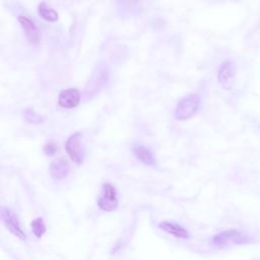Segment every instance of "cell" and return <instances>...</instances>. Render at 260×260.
<instances>
[{
	"label": "cell",
	"mask_w": 260,
	"mask_h": 260,
	"mask_svg": "<svg viewBox=\"0 0 260 260\" xmlns=\"http://www.w3.org/2000/svg\"><path fill=\"white\" fill-rule=\"evenodd\" d=\"M213 245L217 247H226L231 245H244L248 244L252 241V239L242 233L241 231L231 229V230H225L222 231L216 235H214L211 239Z\"/></svg>",
	"instance_id": "cell-1"
},
{
	"label": "cell",
	"mask_w": 260,
	"mask_h": 260,
	"mask_svg": "<svg viewBox=\"0 0 260 260\" xmlns=\"http://www.w3.org/2000/svg\"><path fill=\"white\" fill-rule=\"evenodd\" d=\"M201 104L200 96L197 93H190L179 101L175 110L177 120L183 121L191 118L196 114Z\"/></svg>",
	"instance_id": "cell-2"
},
{
	"label": "cell",
	"mask_w": 260,
	"mask_h": 260,
	"mask_svg": "<svg viewBox=\"0 0 260 260\" xmlns=\"http://www.w3.org/2000/svg\"><path fill=\"white\" fill-rule=\"evenodd\" d=\"M96 204L101 210L106 212H113L117 209L119 205L118 192L112 184H103L102 190L96 200Z\"/></svg>",
	"instance_id": "cell-3"
},
{
	"label": "cell",
	"mask_w": 260,
	"mask_h": 260,
	"mask_svg": "<svg viewBox=\"0 0 260 260\" xmlns=\"http://www.w3.org/2000/svg\"><path fill=\"white\" fill-rule=\"evenodd\" d=\"M1 218L2 221L4 223V225L6 226V229L17 239L21 240V241H26L27 237L25 232L23 231V229L21 228L19 218L17 216V214L11 210L8 207H2L1 208Z\"/></svg>",
	"instance_id": "cell-4"
},
{
	"label": "cell",
	"mask_w": 260,
	"mask_h": 260,
	"mask_svg": "<svg viewBox=\"0 0 260 260\" xmlns=\"http://www.w3.org/2000/svg\"><path fill=\"white\" fill-rule=\"evenodd\" d=\"M65 149L70 159L76 164L81 165L84 160V147L82 144V135L76 132L68 137L65 143Z\"/></svg>",
	"instance_id": "cell-5"
},
{
	"label": "cell",
	"mask_w": 260,
	"mask_h": 260,
	"mask_svg": "<svg viewBox=\"0 0 260 260\" xmlns=\"http://www.w3.org/2000/svg\"><path fill=\"white\" fill-rule=\"evenodd\" d=\"M236 71L237 67L233 61L225 60L220 64L217 72V79L222 88L231 90L234 87L236 80Z\"/></svg>",
	"instance_id": "cell-6"
},
{
	"label": "cell",
	"mask_w": 260,
	"mask_h": 260,
	"mask_svg": "<svg viewBox=\"0 0 260 260\" xmlns=\"http://www.w3.org/2000/svg\"><path fill=\"white\" fill-rule=\"evenodd\" d=\"M80 92L76 88H67L62 90L58 96V104L62 108L72 109L79 105Z\"/></svg>",
	"instance_id": "cell-7"
},
{
	"label": "cell",
	"mask_w": 260,
	"mask_h": 260,
	"mask_svg": "<svg viewBox=\"0 0 260 260\" xmlns=\"http://www.w3.org/2000/svg\"><path fill=\"white\" fill-rule=\"evenodd\" d=\"M49 171L53 179L57 181H62L69 175L70 166L66 159L56 158L50 164Z\"/></svg>",
	"instance_id": "cell-8"
},
{
	"label": "cell",
	"mask_w": 260,
	"mask_h": 260,
	"mask_svg": "<svg viewBox=\"0 0 260 260\" xmlns=\"http://www.w3.org/2000/svg\"><path fill=\"white\" fill-rule=\"evenodd\" d=\"M18 21L21 25V28L24 32L26 40L30 44H38L39 40H40V34H39L38 27L35 24V22L31 19H29L28 17L23 16V15L18 16Z\"/></svg>",
	"instance_id": "cell-9"
},
{
	"label": "cell",
	"mask_w": 260,
	"mask_h": 260,
	"mask_svg": "<svg viewBox=\"0 0 260 260\" xmlns=\"http://www.w3.org/2000/svg\"><path fill=\"white\" fill-rule=\"evenodd\" d=\"M158 228L161 231H164L165 233H167V234H169V235H171L175 238H178V239L187 240V239L190 238L189 232L185 228H183L182 225H180L178 223H175V222L164 220V221L159 222Z\"/></svg>",
	"instance_id": "cell-10"
},
{
	"label": "cell",
	"mask_w": 260,
	"mask_h": 260,
	"mask_svg": "<svg viewBox=\"0 0 260 260\" xmlns=\"http://www.w3.org/2000/svg\"><path fill=\"white\" fill-rule=\"evenodd\" d=\"M132 150L135 157L138 160H140L143 165L149 167H153L156 165V158L149 148L143 145H135Z\"/></svg>",
	"instance_id": "cell-11"
},
{
	"label": "cell",
	"mask_w": 260,
	"mask_h": 260,
	"mask_svg": "<svg viewBox=\"0 0 260 260\" xmlns=\"http://www.w3.org/2000/svg\"><path fill=\"white\" fill-rule=\"evenodd\" d=\"M38 12L39 15L45 19L46 21H50V22H55L58 20V13L56 10H54L53 8H51L50 6H48L45 2H42L39 4L38 6Z\"/></svg>",
	"instance_id": "cell-12"
},
{
	"label": "cell",
	"mask_w": 260,
	"mask_h": 260,
	"mask_svg": "<svg viewBox=\"0 0 260 260\" xmlns=\"http://www.w3.org/2000/svg\"><path fill=\"white\" fill-rule=\"evenodd\" d=\"M30 229H31L32 234L38 239H41L45 235V233L47 231L46 224H45L44 219L42 217H37V218L32 219L31 222H30Z\"/></svg>",
	"instance_id": "cell-13"
},
{
	"label": "cell",
	"mask_w": 260,
	"mask_h": 260,
	"mask_svg": "<svg viewBox=\"0 0 260 260\" xmlns=\"http://www.w3.org/2000/svg\"><path fill=\"white\" fill-rule=\"evenodd\" d=\"M23 116L24 119L30 124H41L44 121V118L32 109H26L23 113Z\"/></svg>",
	"instance_id": "cell-14"
},
{
	"label": "cell",
	"mask_w": 260,
	"mask_h": 260,
	"mask_svg": "<svg viewBox=\"0 0 260 260\" xmlns=\"http://www.w3.org/2000/svg\"><path fill=\"white\" fill-rule=\"evenodd\" d=\"M56 150H57V146H56V144H54V143H52V142L47 143V144L45 145V147H44V151H45L47 154H49V155L54 154V153L56 152Z\"/></svg>",
	"instance_id": "cell-15"
}]
</instances>
